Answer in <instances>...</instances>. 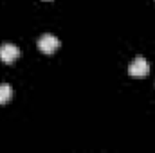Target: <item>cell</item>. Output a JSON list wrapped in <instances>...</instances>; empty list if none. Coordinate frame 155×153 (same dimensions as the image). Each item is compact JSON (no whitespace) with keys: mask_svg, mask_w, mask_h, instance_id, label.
I'll use <instances>...</instances> for the list:
<instances>
[{"mask_svg":"<svg viewBox=\"0 0 155 153\" xmlns=\"http://www.w3.org/2000/svg\"><path fill=\"white\" fill-rule=\"evenodd\" d=\"M148 70H150V65H148L146 58H143V56H135L130 61V65H128V72H130V76H134V77L146 76Z\"/></svg>","mask_w":155,"mask_h":153,"instance_id":"6da1fadb","label":"cell"},{"mask_svg":"<svg viewBox=\"0 0 155 153\" xmlns=\"http://www.w3.org/2000/svg\"><path fill=\"white\" fill-rule=\"evenodd\" d=\"M58 47H60V40L54 34H51V33H45V34H41L38 38V49L41 52H45V54L54 52Z\"/></svg>","mask_w":155,"mask_h":153,"instance_id":"7a4b0ae2","label":"cell"},{"mask_svg":"<svg viewBox=\"0 0 155 153\" xmlns=\"http://www.w3.org/2000/svg\"><path fill=\"white\" fill-rule=\"evenodd\" d=\"M18 56H20V49H18L15 43L5 41V43L0 45V60H2L4 63H13Z\"/></svg>","mask_w":155,"mask_h":153,"instance_id":"3957f363","label":"cell"},{"mask_svg":"<svg viewBox=\"0 0 155 153\" xmlns=\"http://www.w3.org/2000/svg\"><path fill=\"white\" fill-rule=\"evenodd\" d=\"M13 96V86L7 85V83H0V105L7 103Z\"/></svg>","mask_w":155,"mask_h":153,"instance_id":"277c9868","label":"cell"}]
</instances>
